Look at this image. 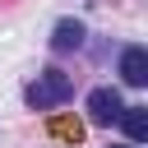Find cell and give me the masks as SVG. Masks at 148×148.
Listing matches in <instances>:
<instances>
[{"label": "cell", "instance_id": "obj_5", "mask_svg": "<svg viewBox=\"0 0 148 148\" xmlns=\"http://www.w3.org/2000/svg\"><path fill=\"white\" fill-rule=\"evenodd\" d=\"M116 120L125 125L130 143H143V139H148V106H120V116H116Z\"/></svg>", "mask_w": 148, "mask_h": 148}, {"label": "cell", "instance_id": "obj_4", "mask_svg": "<svg viewBox=\"0 0 148 148\" xmlns=\"http://www.w3.org/2000/svg\"><path fill=\"white\" fill-rule=\"evenodd\" d=\"M83 37H88V28H83L79 18H60L56 32H51V51H60V56H65V51H79Z\"/></svg>", "mask_w": 148, "mask_h": 148}, {"label": "cell", "instance_id": "obj_6", "mask_svg": "<svg viewBox=\"0 0 148 148\" xmlns=\"http://www.w3.org/2000/svg\"><path fill=\"white\" fill-rule=\"evenodd\" d=\"M120 148H139V143H120Z\"/></svg>", "mask_w": 148, "mask_h": 148}, {"label": "cell", "instance_id": "obj_2", "mask_svg": "<svg viewBox=\"0 0 148 148\" xmlns=\"http://www.w3.org/2000/svg\"><path fill=\"white\" fill-rule=\"evenodd\" d=\"M120 92L116 88H92L88 92V120L92 125H116V116H120Z\"/></svg>", "mask_w": 148, "mask_h": 148}, {"label": "cell", "instance_id": "obj_1", "mask_svg": "<svg viewBox=\"0 0 148 148\" xmlns=\"http://www.w3.org/2000/svg\"><path fill=\"white\" fill-rule=\"evenodd\" d=\"M23 97H28L32 111H56V106H65V102L74 97V79H69L65 69H42V74L23 88Z\"/></svg>", "mask_w": 148, "mask_h": 148}, {"label": "cell", "instance_id": "obj_3", "mask_svg": "<svg viewBox=\"0 0 148 148\" xmlns=\"http://www.w3.org/2000/svg\"><path fill=\"white\" fill-rule=\"evenodd\" d=\"M120 79H125L130 88H143V83H148V51H143V46H125V51H120Z\"/></svg>", "mask_w": 148, "mask_h": 148}]
</instances>
